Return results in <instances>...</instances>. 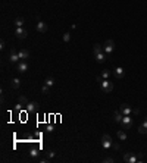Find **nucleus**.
<instances>
[{
    "instance_id": "nucleus-1",
    "label": "nucleus",
    "mask_w": 147,
    "mask_h": 163,
    "mask_svg": "<svg viewBox=\"0 0 147 163\" xmlns=\"http://www.w3.org/2000/svg\"><path fill=\"white\" fill-rule=\"evenodd\" d=\"M100 88H102L103 93H112L115 87H113V82H110L109 79H103L100 82Z\"/></svg>"
},
{
    "instance_id": "nucleus-2",
    "label": "nucleus",
    "mask_w": 147,
    "mask_h": 163,
    "mask_svg": "<svg viewBox=\"0 0 147 163\" xmlns=\"http://www.w3.org/2000/svg\"><path fill=\"white\" fill-rule=\"evenodd\" d=\"M113 50H115V41H113V40H107V41L103 44V52L109 56V55L113 53Z\"/></svg>"
},
{
    "instance_id": "nucleus-3",
    "label": "nucleus",
    "mask_w": 147,
    "mask_h": 163,
    "mask_svg": "<svg viewBox=\"0 0 147 163\" xmlns=\"http://www.w3.org/2000/svg\"><path fill=\"white\" fill-rule=\"evenodd\" d=\"M121 126H122V129H129L132 126V115L124 116L122 120H121Z\"/></svg>"
},
{
    "instance_id": "nucleus-4",
    "label": "nucleus",
    "mask_w": 147,
    "mask_h": 163,
    "mask_svg": "<svg viewBox=\"0 0 147 163\" xmlns=\"http://www.w3.org/2000/svg\"><path fill=\"white\" fill-rule=\"evenodd\" d=\"M102 145H103V148H104V150H109V148L113 145L112 137H110V135H107V134H104V135L102 137Z\"/></svg>"
},
{
    "instance_id": "nucleus-5",
    "label": "nucleus",
    "mask_w": 147,
    "mask_h": 163,
    "mask_svg": "<svg viewBox=\"0 0 147 163\" xmlns=\"http://www.w3.org/2000/svg\"><path fill=\"white\" fill-rule=\"evenodd\" d=\"M124 162H126V163H137L138 162V156L135 153H125L124 154Z\"/></svg>"
},
{
    "instance_id": "nucleus-6",
    "label": "nucleus",
    "mask_w": 147,
    "mask_h": 163,
    "mask_svg": "<svg viewBox=\"0 0 147 163\" xmlns=\"http://www.w3.org/2000/svg\"><path fill=\"white\" fill-rule=\"evenodd\" d=\"M21 59H19V53H18V50H15V49H12L11 52H9V62L11 63H18Z\"/></svg>"
},
{
    "instance_id": "nucleus-7",
    "label": "nucleus",
    "mask_w": 147,
    "mask_h": 163,
    "mask_svg": "<svg viewBox=\"0 0 147 163\" xmlns=\"http://www.w3.org/2000/svg\"><path fill=\"white\" fill-rule=\"evenodd\" d=\"M119 110H121V113H122L124 116L132 115V107H131L129 104H126V103H122V104L119 106Z\"/></svg>"
},
{
    "instance_id": "nucleus-8",
    "label": "nucleus",
    "mask_w": 147,
    "mask_h": 163,
    "mask_svg": "<svg viewBox=\"0 0 147 163\" xmlns=\"http://www.w3.org/2000/svg\"><path fill=\"white\" fill-rule=\"evenodd\" d=\"M15 35H16L19 40H24V38H27L28 33H27V30H24L22 27H16V30H15Z\"/></svg>"
},
{
    "instance_id": "nucleus-9",
    "label": "nucleus",
    "mask_w": 147,
    "mask_h": 163,
    "mask_svg": "<svg viewBox=\"0 0 147 163\" xmlns=\"http://www.w3.org/2000/svg\"><path fill=\"white\" fill-rule=\"evenodd\" d=\"M25 109H27L28 113H37V110H38V103H37V101H30V103L25 106Z\"/></svg>"
},
{
    "instance_id": "nucleus-10",
    "label": "nucleus",
    "mask_w": 147,
    "mask_h": 163,
    "mask_svg": "<svg viewBox=\"0 0 147 163\" xmlns=\"http://www.w3.org/2000/svg\"><path fill=\"white\" fill-rule=\"evenodd\" d=\"M36 30H37L40 34H44V33H47L49 27H47V24H46V22H43V21H38V22H37V25H36Z\"/></svg>"
},
{
    "instance_id": "nucleus-11",
    "label": "nucleus",
    "mask_w": 147,
    "mask_h": 163,
    "mask_svg": "<svg viewBox=\"0 0 147 163\" xmlns=\"http://www.w3.org/2000/svg\"><path fill=\"white\" fill-rule=\"evenodd\" d=\"M16 69H18L21 74H24V72L28 71V63H27L25 60H19V62L16 63Z\"/></svg>"
},
{
    "instance_id": "nucleus-12",
    "label": "nucleus",
    "mask_w": 147,
    "mask_h": 163,
    "mask_svg": "<svg viewBox=\"0 0 147 163\" xmlns=\"http://www.w3.org/2000/svg\"><path fill=\"white\" fill-rule=\"evenodd\" d=\"M113 75H115L118 79H122V78L125 77V71H124V68H121V66H116V68L113 69Z\"/></svg>"
},
{
    "instance_id": "nucleus-13",
    "label": "nucleus",
    "mask_w": 147,
    "mask_h": 163,
    "mask_svg": "<svg viewBox=\"0 0 147 163\" xmlns=\"http://www.w3.org/2000/svg\"><path fill=\"white\" fill-rule=\"evenodd\" d=\"M18 53H19V59L21 60H27L30 57V52L27 49H21V50H18Z\"/></svg>"
},
{
    "instance_id": "nucleus-14",
    "label": "nucleus",
    "mask_w": 147,
    "mask_h": 163,
    "mask_svg": "<svg viewBox=\"0 0 147 163\" xmlns=\"http://www.w3.org/2000/svg\"><path fill=\"white\" fill-rule=\"evenodd\" d=\"M96 57V60H97V63H103L106 59H107V55L104 53V52H102V53H99V55H96L94 56Z\"/></svg>"
},
{
    "instance_id": "nucleus-15",
    "label": "nucleus",
    "mask_w": 147,
    "mask_h": 163,
    "mask_svg": "<svg viewBox=\"0 0 147 163\" xmlns=\"http://www.w3.org/2000/svg\"><path fill=\"white\" fill-rule=\"evenodd\" d=\"M102 52H103V46H102V44H99V43H97V44H94V46H93V55H94V56H96V55H99V53H102Z\"/></svg>"
},
{
    "instance_id": "nucleus-16",
    "label": "nucleus",
    "mask_w": 147,
    "mask_h": 163,
    "mask_svg": "<svg viewBox=\"0 0 147 163\" xmlns=\"http://www.w3.org/2000/svg\"><path fill=\"white\" fill-rule=\"evenodd\" d=\"M122 118H124V115L121 113V110H116V112L113 113V120H115V122H119V123H121Z\"/></svg>"
},
{
    "instance_id": "nucleus-17",
    "label": "nucleus",
    "mask_w": 147,
    "mask_h": 163,
    "mask_svg": "<svg viewBox=\"0 0 147 163\" xmlns=\"http://www.w3.org/2000/svg\"><path fill=\"white\" fill-rule=\"evenodd\" d=\"M11 87L15 88V90L19 88V87H21V81H19V78H13V79L11 81Z\"/></svg>"
},
{
    "instance_id": "nucleus-18",
    "label": "nucleus",
    "mask_w": 147,
    "mask_h": 163,
    "mask_svg": "<svg viewBox=\"0 0 147 163\" xmlns=\"http://www.w3.org/2000/svg\"><path fill=\"white\" fill-rule=\"evenodd\" d=\"M18 103H19L21 106H27L30 101L27 100V97H24V96H19V97H18Z\"/></svg>"
},
{
    "instance_id": "nucleus-19",
    "label": "nucleus",
    "mask_w": 147,
    "mask_h": 163,
    "mask_svg": "<svg viewBox=\"0 0 147 163\" xmlns=\"http://www.w3.org/2000/svg\"><path fill=\"white\" fill-rule=\"evenodd\" d=\"M118 138L122 140V141H126V132H125L124 129H119V131H118Z\"/></svg>"
},
{
    "instance_id": "nucleus-20",
    "label": "nucleus",
    "mask_w": 147,
    "mask_h": 163,
    "mask_svg": "<svg viewBox=\"0 0 147 163\" xmlns=\"http://www.w3.org/2000/svg\"><path fill=\"white\" fill-rule=\"evenodd\" d=\"M15 25H16V27H22V25H24V18H22V16L15 18Z\"/></svg>"
},
{
    "instance_id": "nucleus-21",
    "label": "nucleus",
    "mask_w": 147,
    "mask_h": 163,
    "mask_svg": "<svg viewBox=\"0 0 147 163\" xmlns=\"http://www.w3.org/2000/svg\"><path fill=\"white\" fill-rule=\"evenodd\" d=\"M110 75H112V72H110L109 69H104V71L102 72V78H103V79H109Z\"/></svg>"
},
{
    "instance_id": "nucleus-22",
    "label": "nucleus",
    "mask_w": 147,
    "mask_h": 163,
    "mask_svg": "<svg viewBox=\"0 0 147 163\" xmlns=\"http://www.w3.org/2000/svg\"><path fill=\"white\" fill-rule=\"evenodd\" d=\"M44 84H47L49 87H53V85H55V79H53L52 77H49V78L44 79Z\"/></svg>"
},
{
    "instance_id": "nucleus-23",
    "label": "nucleus",
    "mask_w": 147,
    "mask_h": 163,
    "mask_svg": "<svg viewBox=\"0 0 147 163\" xmlns=\"http://www.w3.org/2000/svg\"><path fill=\"white\" fill-rule=\"evenodd\" d=\"M41 91H43L44 94H50V87H49L47 84H44V85L41 87Z\"/></svg>"
},
{
    "instance_id": "nucleus-24",
    "label": "nucleus",
    "mask_w": 147,
    "mask_h": 163,
    "mask_svg": "<svg viewBox=\"0 0 147 163\" xmlns=\"http://www.w3.org/2000/svg\"><path fill=\"white\" fill-rule=\"evenodd\" d=\"M30 156H31V157H37V156H38V150H37V148H31Z\"/></svg>"
},
{
    "instance_id": "nucleus-25",
    "label": "nucleus",
    "mask_w": 147,
    "mask_h": 163,
    "mask_svg": "<svg viewBox=\"0 0 147 163\" xmlns=\"http://www.w3.org/2000/svg\"><path fill=\"white\" fill-rule=\"evenodd\" d=\"M46 156H47L49 159H52V157H55V151H53V150H47V151H46Z\"/></svg>"
},
{
    "instance_id": "nucleus-26",
    "label": "nucleus",
    "mask_w": 147,
    "mask_h": 163,
    "mask_svg": "<svg viewBox=\"0 0 147 163\" xmlns=\"http://www.w3.org/2000/svg\"><path fill=\"white\" fill-rule=\"evenodd\" d=\"M63 41H65V43H68V41H71V35H69L68 33H65V34H63Z\"/></svg>"
},
{
    "instance_id": "nucleus-27",
    "label": "nucleus",
    "mask_w": 147,
    "mask_h": 163,
    "mask_svg": "<svg viewBox=\"0 0 147 163\" xmlns=\"http://www.w3.org/2000/svg\"><path fill=\"white\" fill-rule=\"evenodd\" d=\"M103 162H104V163H113V162H115V159H113V157H104V159H103Z\"/></svg>"
},
{
    "instance_id": "nucleus-28",
    "label": "nucleus",
    "mask_w": 147,
    "mask_h": 163,
    "mask_svg": "<svg viewBox=\"0 0 147 163\" xmlns=\"http://www.w3.org/2000/svg\"><path fill=\"white\" fill-rule=\"evenodd\" d=\"M138 132H140V134H147V129L141 125V126H138Z\"/></svg>"
},
{
    "instance_id": "nucleus-29",
    "label": "nucleus",
    "mask_w": 147,
    "mask_h": 163,
    "mask_svg": "<svg viewBox=\"0 0 147 163\" xmlns=\"http://www.w3.org/2000/svg\"><path fill=\"white\" fill-rule=\"evenodd\" d=\"M138 113H140V109H138V107H134V109H132V116H135V115H138Z\"/></svg>"
},
{
    "instance_id": "nucleus-30",
    "label": "nucleus",
    "mask_w": 147,
    "mask_h": 163,
    "mask_svg": "<svg viewBox=\"0 0 147 163\" xmlns=\"http://www.w3.org/2000/svg\"><path fill=\"white\" fill-rule=\"evenodd\" d=\"M5 46H6V41L2 40V41H0V49H5Z\"/></svg>"
},
{
    "instance_id": "nucleus-31",
    "label": "nucleus",
    "mask_w": 147,
    "mask_h": 163,
    "mask_svg": "<svg viewBox=\"0 0 147 163\" xmlns=\"http://www.w3.org/2000/svg\"><path fill=\"white\" fill-rule=\"evenodd\" d=\"M143 126H144V128L147 129V116L144 118V122H143Z\"/></svg>"
},
{
    "instance_id": "nucleus-32",
    "label": "nucleus",
    "mask_w": 147,
    "mask_h": 163,
    "mask_svg": "<svg viewBox=\"0 0 147 163\" xmlns=\"http://www.w3.org/2000/svg\"><path fill=\"white\" fill-rule=\"evenodd\" d=\"M137 156H138V162H141L143 160V153H138Z\"/></svg>"
},
{
    "instance_id": "nucleus-33",
    "label": "nucleus",
    "mask_w": 147,
    "mask_h": 163,
    "mask_svg": "<svg viewBox=\"0 0 147 163\" xmlns=\"http://www.w3.org/2000/svg\"><path fill=\"white\" fill-rule=\"evenodd\" d=\"M112 147H113L115 150H119V144H115V142H113V145H112Z\"/></svg>"
}]
</instances>
